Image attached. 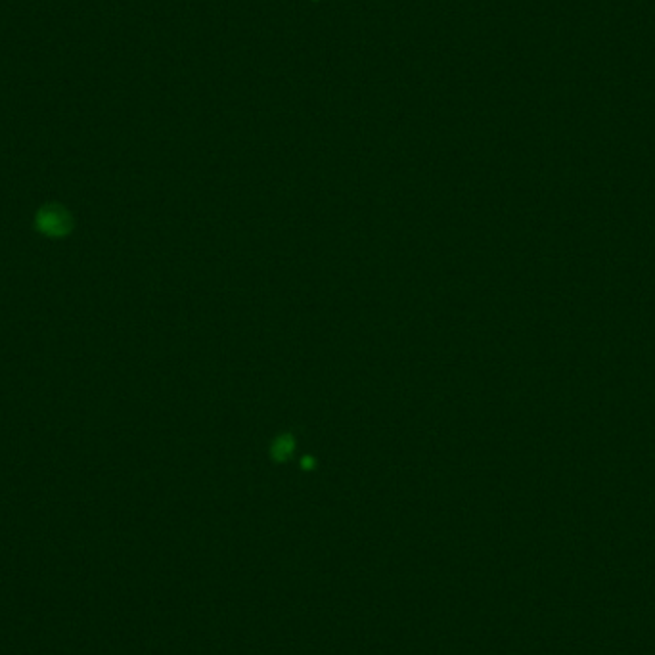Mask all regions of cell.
Returning <instances> with one entry per match:
<instances>
[{"label":"cell","mask_w":655,"mask_h":655,"mask_svg":"<svg viewBox=\"0 0 655 655\" xmlns=\"http://www.w3.org/2000/svg\"><path fill=\"white\" fill-rule=\"evenodd\" d=\"M39 226H41L42 232L50 234V236H62L69 228V216L62 209L48 207L44 209L39 216Z\"/></svg>","instance_id":"1"}]
</instances>
